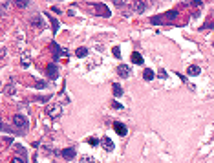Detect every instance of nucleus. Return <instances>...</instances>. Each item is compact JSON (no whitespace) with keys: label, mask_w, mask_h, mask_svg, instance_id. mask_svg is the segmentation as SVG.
<instances>
[{"label":"nucleus","mask_w":214,"mask_h":163,"mask_svg":"<svg viewBox=\"0 0 214 163\" xmlns=\"http://www.w3.org/2000/svg\"><path fill=\"white\" fill-rule=\"evenodd\" d=\"M46 114L51 117V119H57V117H61V114H62V106L61 105H51V106L46 108Z\"/></svg>","instance_id":"1"},{"label":"nucleus","mask_w":214,"mask_h":163,"mask_svg":"<svg viewBox=\"0 0 214 163\" xmlns=\"http://www.w3.org/2000/svg\"><path fill=\"white\" fill-rule=\"evenodd\" d=\"M13 125L17 128H28V117L22 114H17V116H13Z\"/></svg>","instance_id":"2"},{"label":"nucleus","mask_w":214,"mask_h":163,"mask_svg":"<svg viewBox=\"0 0 214 163\" xmlns=\"http://www.w3.org/2000/svg\"><path fill=\"white\" fill-rule=\"evenodd\" d=\"M117 73H119V77L126 79L128 75H130V68H128L126 64H119V66H117Z\"/></svg>","instance_id":"3"},{"label":"nucleus","mask_w":214,"mask_h":163,"mask_svg":"<svg viewBox=\"0 0 214 163\" xmlns=\"http://www.w3.org/2000/svg\"><path fill=\"white\" fill-rule=\"evenodd\" d=\"M95 9H97V11H95L97 15H103V17H106V18L112 15L110 11H108V7L104 6V4H95Z\"/></svg>","instance_id":"4"},{"label":"nucleus","mask_w":214,"mask_h":163,"mask_svg":"<svg viewBox=\"0 0 214 163\" xmlns=\"http://www.w3.org/2000/svg\"><path fill=\"white\" fill-rule=\"evenodd\" d=\"M113 130H115L119 136H126V132H128L126 126H124L121 121H115V123H113Z\"/></svg>","instance_id":"5"},{"label":"nucleus","mask_w":214,"mask_h":163,"mask_svg":"<svg viewBox=\"0 0 214 163\" xmlns=\"http://www.w3.org/2000/svg\"><path fill=\"white\" fill-rule=\"evenodd\" d=\"M61 156L64 158V160H73V158H75V150L73 149H64V150H61Z\"/></svg>","instance_id":"6"},{"label":"nucleus","mask_w":214,"mask_h":163,"mask_svg":"<svg viewBox=\"0 0 214 163\" xmlns=\"http://www.w3.org/2000/svg\"><path fill=\"white\" fill-rule=\"evenodd\" d=\"M103 147H104L108 152H112L113 149H115V145H113V141L110 139V137H103Z\"/></svg>","instance_id":"7"},{"label":"nucleus","mask_w":214,"mask_h":163,"mask_svg":"<svg viewBox=\"0 0 214 163\" xmlns=\"http://www.w3.org/2000/svg\"><path fill=\"white\" fill-rule=\"evenodd\" d=\"M132 6H134V9H136L137 13H143L146 9V2H134Z\"/></svg>","instance_id":"8"},{"label":"nucleus","mask_w":214,"mask_h":163,"mask_svg":"<svg viewBox=\"0 0 214 163\" xmlns=\"http://www.w3.org/2000/svg\"><path fill=\"white\" fill-rule=\"evenodd\" d=\"M187 73H188V75H200V66H196V64H192V66H188Z\"/></svg>","instance_id":"9"},{"label":"nucleus","mask_w":214,"mask_h":163,"mask_svg":"<svg viewBox=\"0 0 214 163\" xmlns=\"http://www.w3.org/2000/svg\"><path fill=\"white\" fill-rule=\"evenodd\" d=\"M132 62H134V64H143V57H141V53L134 51V53H132Z\"/></svg>","instance_id":"10"},{"label":"nucleus","mask_w":214,"mask_h":163,"mask_svg":"<svg viewBox=\"0 0 214 163\" xmlns=\"http://www.w3.org/2000/svg\"><path fill=\"white\" fill-rule=\"evenodd\" d=\"M75 55H77V57H81V59H82V57H86V55H88V48H84V46L77 48V50H75Z\"/></svg>","instance_id":"11"},{"label":"nucleus","mask_w":214,"mask_h":163,"mask_svg":"<svg viewBox=\"0 0 214 163\" xmlns=\"http://www.w3.org/2000/svg\"><path fill=\"white\" fill-rule=\"evenodd\" d=\"M48 75L51 79L57 77V66H55V64H49V66H48Z\"/></svg>","instance_id":"12"},{"label":"nucleus","mask_w":214,"mask_h":163,"mask_svg":"<svg viewBox=\"0 0 214 163\" xmlns=\"http://www.w3.org/2000/svg\"><path fill=\"white\" fill-rule=\"evenodd\" d=\"M29 24L35 26V28H41V26H42V17H33L31 20H29Z\"/></svg>","instance_id":"13"},{"label":"nucleus","mask_w":214,"mask_h":163,"mask_svg":"<svg viewBox=\"0 0 214 163\" xmlns=\"http://www.w3.org/2000/svg\"><path fill=\"white\" fill-rule=\"evenodd\" d=\"M112 90H113V95H117V97L123 95V88H121V85H117V83L112 86Z\"/></svg>","instance_id":"14"},{"label":"nucleus","mask_w":214,"mask_h":163,"mask_svg":"<svg viewBox=\"0 0 214 163\" xmlns=\"http://www.w3.org/2000/svg\"><path fill=\"white\" fill-rule=\"evenodd\" d=\"M143 77H145L146 81H152V79H154V72L148 70V68H145V72H143Z\"/></svg>","instance_id":"15"},{"label":"nucleus","mask_w":214,"mask_h":163,"mask_svg":"<svg viewBox=\"0 0 214 163\" xmlns=\"http://www.w3.org/2000/svg\"><path fill=\"white\" fill-rule=\"evenodd\" d=\"M112 53H113V57H121V48H119V46H115V48L112 50Z\"/></svg>","instance_id":"16"},{"label":"nucleus","mask_w":214,"mask_h":163,"mask_svg":"<svg viewBox=\"0 0 214 163\" xmlns=\"http://www.w3.org/2000/svg\"><path fill=\"white\" fill-rule=\"evenodd\" d=\"M88 143H90L92 147H97V145H99V139H97V137H90V139H88Z\"/></svg>","instance_id":"17"},{"label":"nucleus","mask_w":214,"mask_h":163,"mask_svg":"<svg viewBox=\"0 0 214 163\" xmlns=\"http://www.w3.org/2000/svg\"><path fill=\"white\" fill-rule=\"evenodd\" d=\"M81 163H95V161H93V158L86 156V158H82V160H81Z\"/></svg>","instance_id":"18"},{"label":"nucleus","mask_w":214,"mask_h":163,"mask_svg":"<svg viewBox=\"0 0 214 163\" xmlns=\"http://www.w3.org/2000/svg\"><path fill=\"white\" fill-rule=\"evenodd\" d=\"M17 6H18V7H28L29 2H26V0H20V2H17Z\"/></svg>","instance_id":"19"},{"label":"nucleus","mask_w":214,"mask_h":163,"mask_svg":"<svg viewBox=\"0 0 214 163\" xmlns=\"http://www.w3.org/2000/svg\"><path fill=\"white\" fill-rule=\"evenodd\" d=\"M11 163H26V160H24V158H13Z\"/></svg>","instance_id":"20"},{"label":"nucleus","mask_w":214,"mask_h":163,"mask_svg":"<svg viewBox=\"0 0 214 163\" xmlns=\"http://www.w3.org/2000/svg\"><path fill=\"white\" fill-rule=\"evenodd\" d=\"M20 62L24 64V66H28V64H29V57H26V55H22V59H20Z\"/></svg>","instance_id":"21"},{"label":"nucleus","mask_w":214,"mask_h":163,"mask_svg":"<svg viewBox=\"0 0 214 163\" xmlns=\"http://www.w3.org/2000/svg\"><path fill=\"white\" fill-rule=\"evenodd\" d=\"M176 15H178V13L172 9V11H168V13H167V18H176Z\"/></svg>","instance_id":"22"},{"label":"nucleus","mask_w":214,"mask_h":163,"mask_svg":"<svg viewBox=\"0 0 214 163\" xmlns=\"http://www.w3.org/2000/svg\"><path fill=\"white\" fill-rule=\"evenodd\" d=\"M152 24H161V18H159V17H152Z\"/></svg>","instance_id":"23"},{"label":"nucleus","mask_w":214,"mask_h":163,"mask_svg":"<svg viewBox=\"0 0 214 163\" xmlns=\"http://www.w3.org/2000/svg\"><path fill=\"white\" fill-rule=\"evenodd\" d=\"M159 77L165 79V77H167V72H165V70H161V72H159Z\"/></svg>","instance_id":"24"},{"label":"nucleus","mask_w":214,"mask_h":163,"mask_svg":"<svg viewBox=\"0 0 214 163\" xmlns=\"http://www.w3.org/2000/svg\"><path fill=\"white\" fill-rule=\"evenodd\" d=\"M15 149H17L18 152H22V154H24V147H20V145H15Z\"/></svg>","instance_id":"25"},{"label":"nucleus","mask_w":214,"mask_h":163,"mask_svg":"<svg viewBox=\"0 0 214 163\" xmlns=\"http://www.w3.org/2000/svg\"><path fill=\"white\" fill-rule=\"evenodd\" d=\"M51 11H53V13H57V15H59V13H61V9H59L57 6H53V7H51Z\"/></svg>","instance_id":"26"},{"label":"nucleus","mask_w":214,"mask_h":163,"mask_svg":"<svg viewBox=\"0 0 214 163\" xmlns=\"http://www.w3.org/2000/svg\"><path fill=\"white\" fill-rule=\"evenodd\" d=\"M7 93H15V86H7Z\"/></svg>","instance_id":"27"},{"label":"nucleus","mask_w":214,"mask_h":163,"mask_svg":"<svg viewBox=\"0 0 214 163\" xmlns=\"http://www.w3.org/2000/svg\"><path fill=\"white\" fill-rule=\"evenodd\" d=\"M35 86H37V88H44V86H46V83H37Z\"/></svg>","instance_id":"28"},{"label":"nucleus","mask_w":214,"mask_h":163,"mask_svg":"<svg viewBox=\"0 0 214 163\" xmlns=\"http://www.w3.org/2000/svg\"><path fill=\"white\" fill-rule=\"evenodd\" d=\"M112 106H113V108H123V106H121V105H119V103H115V101H113V103H112Z\"/></svg>","instance_id":"29"}]
</instances>
